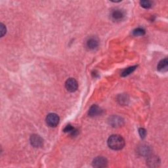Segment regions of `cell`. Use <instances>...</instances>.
<instances>
[{"mask_svg":"<svg viewBox=\"0 0 168 168\" xmlns=\"http://www.w3.org/2000/svg\"><path fill=\"white\" fill-rule=\"evenodd\" d=\"M108 147L114 150L122 149L125 146V141L120 135H113L108 139Z\"/></svg>","mask_w":168,"mask_h":168,"instance_id":"obj_1","label":"cell"},{"mask_svg":"<svg viewBox=\"0 0 168 168\" xmlns=\"http://www.w3.org/2000/svg\"><path fill=\"white\" fill-rule=\"evenodd\" d=\"M60 121L59 116L55 113H51L47 115L46 117L47 124L51 127H55L57 126Z\"/></svg>","mask_w":168,"mask_h":168,"instance_id":"obj_2","label":"cell"},{"mask_svg":"<svg viewBox=\"0 0 168 168\" xmlns=\"http://www.w3.org/2000/svg\"><path fill=\"white\" fill-rule=\"evenodd\" d=\"M65 87L68 91L73 93L75 92L77 89L78 83L74 78H69V79L66 81Z\"/></svg>","mask_w":168,"mask_h":168,"instance_id":"obj_3","label":"cell"},{"mask_svg":"<svg viewBox=\"0 0 168 168\" xmlns=\"http://www.w3.org/2000/svg\"><path fill=\"white\" fill-rule=\"evenodd\" d=\"M30 143L33 147L40 148L43 146V140L40 135L33 134L30 137Z\"/></svg>","mask_w":168,"mask_h":168,"instance_id":"obj_4","label":"cell"},{"mask_svg":"<svg viewBox=\"0 0 168 168\" xmlns=\"http://www.w3.org/2000/svg\"><path fill=\"white\" fill-rule=\"evenodd\" d=\"M108 161L103 156L95 158L93 161V166L95 167H104L107 166Z\"/></svg>","mask_w":168,"mask_h":168,"instance_id":"obj_5","label":"cell"},{"mask_svg":"<svg viewBox=\"0 0 168 168\" xmlns=\"http://www.w3.org/2000/svg\"><path fill=\"white\" fill-rule=\"evenodd\" d=\"M109 124L113 127H120L124 124V120L121 117L117 116H113L109 118Z\"/></svg>","mask_w":168,"mask_h":168,"instance_id":"obj_6","label":"cell"},{"mask_svg":"<svg viewBox=\"0 0 168 168\" xmlns=\"http://www.w3.org/2000/svg\"><path fill=\"white\" fill-rule=\"evenodd\" d=\"M111 16L113 19L115 21H120L124 18L125 14L124 12L122 9H116L112 11Z\"/></svg>","mask_w":168,"mask_h":168,"instance_id":"obj_7","label":"cell"},{"mask_svg":"<svg viewBox=\"0 0 168 168\" xmlns=\"http://www.w3.org/2000/svg\"><path fill=\"white\" fill-rule=\"evenodd\" d=\"M99 40L95 37H92L89 39V40L87 41L86 45L87 47L90 50H94L95 49L97 48L99 46Z\"/></svg>","mask_w":168,"mask_h":168,"instance_id":"obj_8","label":"cell"},{"mask_svg":"<svg viewBox=\"0 0 168 168\" xmlns=\"http://www.w3.org/2000/svg\"><path fill=\"white\" fill-rule=\"evenodd\" d=\"M147 164L149 167H158L160 163V160L158 157L156 156H151L147 160Z\"/></svg>","mask_w":168,"mask_h":168,"instance_id":"obj_9","label":"cell"},{"mask_svg":"<svg viewBox=\"0 0 168 168\" xmlns=\"http://www.w3.org/2000/svg\"><path fill=\"white\" fill-rule=\"evenodd\" d=\"M102 112H103V110L100 109V107H99V106L96 104H94L91 106L90 109H89V115L91 117L97 116L101 114Z\"/></svg>","mask_w":168,"mask_h":168,"instance_id":"obj_10","label":"cell"},{"mask_svg":"<svg viewBox=\"0 0 168 168\" xmlns=\"http://www.w3.org/2000/svg\"><path fill=\"white\" fill-rule=\"evenodd\" d=\"M168 69V61L167 59H164L163 60H160L158 66H157V69L158 71L161 72H166Z\"/></svg>","mask_w":168,"mask_h":168,"instance_id":"obj_11","label":"cell"},{"mask_svg":"<svg viewBox=\"0 0 168 168\" xmlns=\"http://www.w3.org/2000/svg\"><path fill=\"white\" fill-rule=\"evenodd\" d=\"M138 153L142 156H147L150 153V148L147 144H142L139 147Z\"/></svg>","mask_w":168,"mask_h":168,"instance_id":"obj_12","label":"cell"},{"mask_svg":"<svg viewBox=\"0 0 168 168\" xmlns=\"http://www.w3.org/2000/svg\"><path fill=\"white\" fill-rule=\"evenodd\" d=\"M64 131L66 132V133H69L71 134L72 135L74 136V135H76V134L77 133V130H76V129L74 127H72V126L68 125V126H66V127L64 128Z\"/></svg>","mask_w":168,"mask_h":168,"instance_id":"obj_13","label":"cell"},{"mask_svg":"<svg viewBox=\"0 0 168 168\" xmlns=\"http://www.w3.org/2000/svg\"><path fill=\"white\" fill-rule=\"evenodd\" d=\"M137 68V66H131V67H130V68H127L126 69V70H124V71L122 72V76L123 77H125V76H127L128 75H130V74H131L132 72L135 70Z\"/></svg>","mask_w":168,"mask_h":168,"instance_id":"obj_14","label":"cell"},{"mask_svg":"<svg viewBox=\"0 0 168 168\" xmlns=\"http://www.w3.org/2000/svg\"><path fill=\"white\" fill-rule=\"evenodd\" d=\"M133 34L135 36H141L145 34V30L141 28H138L133 30Z\"/></svg>","mask_w":168,"mask_h":168,"instance_id":"obj_15","label":"cell"},{"mask_svg":"<svg viewBox=\"0 0 168 168\" xmlns=\"http://www.w3.org/2000/svg\"><path fill=\"white\" fill-rule=\"evenodd\" d=\"M140 4H141V7H143L144 9H149L152 7L153 3L150 1H141L140 2Z\"/></svg>","mask_w":168,"mask_h":168,"instance_id":"obj_16","label":"cell"},{"mask_svg":"<svg viewBox=\"0 0 168 168\" xmlns=\"http://www.w3.org/2000/svg\"><path fill=\"white\" fill-rule=\"evenodd\" d=\"M139 133L142 139H144L147 135V131L145 130L144 128H140L139 130Z\"/></svg>","mask_w":168,"mask_h":168,"instance_id":"obj_17","label":"cell"},{"mask_svg":"<svg viewBox=\"0 0 168 168\" xmlns=\"http://www.w3.org/2000/svg\"><path fill=\"white\" fill-rule=\"evenodd\" d=\"M0 30H1V37H3L6 33L7 31L6 27L3 23H1V24H0Z\"/></svg>","mask_w":168,"mask_h":168,"instance_id":"obj_18","label":"cell"}]
</instances>
